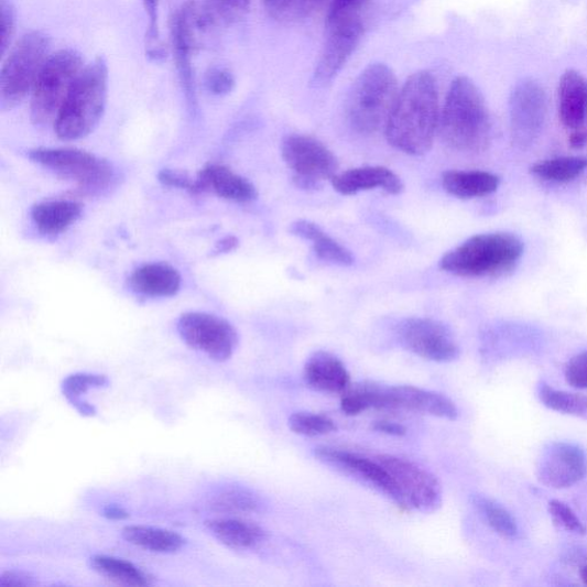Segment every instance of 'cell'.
<instances>
[{"instance_id":"obj_1","label":"cell","mask_w":587,"mask_h":587,"mask_svg":"<svg viewBox=\"0 0 587 587\" xmlns=\"http://www.w3.org/2000/svg\"><path fill=\"white\" fill-rule=\"evenodd\" d=\"M439 124L438 95L431 73L413 74L404 84L384 128L388 143L409 155H424Z\"/></svg>"},{"instance_id":"obj_2","label":"cell","mask_w":587,"mask_h":587,"mask_svg":"<svg viewBox=\"0 0 587 587\" xmlns=\"http://www.w3.org/2000/svg\"><path fill=\"white\" fill-rule=\"evenodd\" d=\"M439 130L443 142L459 152L486 151L492 139V122L486 99L470 78L457 77L446 96Z\"/></svg>"},{"instance_id":"obj_3","label":"cell","mask_w":587,"mask_h":587,"mask_svg":"<svg viewBox=\"0 0 587 587\" xmlns=\"http://www.w3.org/2000/svg\"><path fill=\"white\" fill-rule=\"evenodd\" d=\"M524 243L517 235L492 232L474 236L445 254L443 271L463 278L499 276L520 262Z\"/></svg>"},{"instance_id":"obj_4","label":"cell","mask_w":587,"mask_h":587,"mask_svg":"<svg viewBox=\"0 0 587 587\" xmlns=\"http://www.w3.org/2000/svg\"><path fill=\"white\" fill-rule=\"evenodd\" d=\"M108 68L102 57L84 67L55 119V133L63 141H77L99 124L107 102Z\"/></svg>"},{"instance_id":"obj_5","label":"cell","mask_w":587,"mask_h":587,"mask_svg":"<svg viewBox=\"0 0 587 587\" xmlns=\"http://www.w3.org/2000/svg\"><path fill=\"white\" fill-rule=\"evenodd\" d=\"M398 78L384 64H372L360 73L350 90L347 115L351 128L370 135L385 128L399 97Z\"/></svg>"},{"instance_id":"obj_6","label":"cell","mask_w":587,"mask_h":587,"mask_svg":"<svg viewBox=\"0 0 587 587\" xmlns=\"http://www.w3.org/2000/svg\"><path fill=\"white\" fill-rule=\"evenodd\" d=\"M50 47V36L43 32L28 33L13 46L0 73V109L15 108L33 91Z\"/></svg>"},{"instance_id":"obj_7","label":"cell","mask_w":587,"mask_h":587,"mask_svg":"<svg viewBox=\"0 0 587 587\" xmlns=\"http://www.w3.org/2000/svg\"><path fill=\"white\" fill-rule=\"evenodd\" d=\"M215 20L204 0H187L172 21V40L180 79L186 98L195 104L192 55L203 50L216 33Z\"/></svg>"},{"instance_id":"obj_8","label":"cell","mask_w":587,"mask_h":587,"mask_svg":"<svg viewBox=\"0 0 587 587\" xmlns=\"http://www.w3.org/2000/svg\"><path fill=\"white\" fill-rule=\"evenodd\" d=\"M83 70V58L73 48L50 55L35 83L31 104V117L35 126L54 123Z\"/></svg>"},{"instance_id":"obj_9","label":"cell","mask_w":587,"mask_h":587,"mask_svg":"<svg viewBox=\"0 0 587 587\" xmlns=\"http://www.w3.org/2000/svg\"><path fill=\"white\" fill-rule=\"evenodd\" d=\"M30 159L59 177L76 182L84 194H98L113 184V166L96 155L76 149H34Z\"/></svg>"},{"instance_id":"obj_10","label":"cell","mask_w":587,"mask_h":587,"mask_svg":"<svg viewBox=\"0 0 587 587\" xmlns=\"http://www.w3.org/2000/svg\"><path fill=\"white\" fill-rule=\"evenodd\" d=\"M285 163L294 174L295 185L304 191H317L326 181L338 175L339 161L316 138L289 135L282 149Z\"/></svg>"},{"instance_id":"obj_11","label":"cell","mask_w":587,"mask_h":587,"mask_svg":"<svg viewBox=\"0 0 587 587\" xmlns=\"http://www.w3.org/2000/svg\"><path fill=\"white\" fill-rule=\"evenodd\" d=\"M548 113L544 88L534 78L517 83L510 97V129L515 148L526 150L542 135Z\"/></svg>"},{"instance_id":"obj_12","label":"cell","mask_w":587,"mask_h":587,"mask_svg":"<svg viewBox=\"0 0 587 587\" xmlns=\"http://www.w3.org/2000/svg\"><path fill=\"white\" fill-rule=\"evenodd\" d=\"M377 460L394 480L400 494V507L423 513H433L442 506L438 480L425 468L404 458L381 455Z\"/></svg>"},{"instance_id":"obj_13","label":"cell","mask_w":587,"mask_h":587,"mask_svg":"<svg viewBox=\"0 0 587 587\" xmlns=\"http://www.w3.org/2000/svg\"><path fill=\"white\" fill-rule=\"evenodd\" d=\"M177 329L189 348L219 362L230 359L239 345L237 329L228 320L214 315L186 313L181 316Z\"/></svg>"},{"instance_id":"obj_14","label":"cell","mask_w":587,"mask_h":587,"mask_svg":"<svg viewBox=\"0 0 587 587\" xmlns=\"http://www.w3.org/2000/svg\"><path fill=\"white\" fill-rule=\"evenodd\" d=\"M396 334L403 348L432 361L449 362L460 355V349L449 327L431 318L403 320Z\"/></svg>"},{"instance_id":"obj_15","label":"cell","mask_w":587,"mask_h":587,"mask_svg":"<svg viewBox=\"0 0 587 587\" xmlns=\"http://www.w3.org/2000/svg\"><path fill=\"white\" fill-rule=\"evenodd\" d=\"M329 36L326 41L320 58L313 76V86H327L351 57L362 35V23L354 18L327 26Z\"/></svg>"},{"instance_id":"obj_16","label":"cell","mask_w":587,"mask_h":587,"mask_svg":"<svg viewBox=\"0 0 587 587\" xmlns=\"http://www.w3.org/2000/svg\"><path fill=\"white\" fill-rule=\"evenodd\" d=\"M587 472L584 450L576 444L555 442L542 455L537 468L539 480L553 489H566L581 481Z\"/></svg>"},{"instance_id":"obj_17","label":"cell","mask_w":587,"mask_h":587,"mask_svg":"<svg viewBox=\"0 0 587 587\" xmlns=\"http://www.w3.org/2000/svg\"><path fill=\"white\" fill-rule=\"evenodd\" d=\"M315 455L324 464L373 487L400 506V494L395 482L377 459L371 460L328 446H318L315 449Z\"/></svg>"},{"instance_id":"obj_18","label":"cell","mask_w":587,"mask_h":587,"mask_svg":"<svg viewBox=\"0 0 587 587\" xmlns=\"http://www.w3.org/2000/svg\"><path fill=\"white\" fill-rule=\"evenodd\" d=\"M385 402L390 410L421 412L446 421H456L459 415L457 405L449 398L413 385L387 387Z\"/></svg>"},{"instance_id":"obj_19","label":"cell","mask_w":587,"mask_h":587,"mask_svg":"<svg viewBox=\"0 0 587 587\" xmlns=\"http://www.w3.org/2000/svg\"><path fill=\"white\" fill-rule=\"evenodd\" d=\"M195 181L197 194L213 192L219 198L233 203H250L259 195L253 184L221 164H208Z\"/></svg>"},{"instance_id":"obj_20","label":"cell","mask_w":587,"mask_h":587,"mask_svg":"<svg viewBox=\"0 0 587 587\" xmlns=\"http://www.w3.org/2000/svg\"><path fill=\"white\" fill-rule=\"evenodd\" d=\"M303 379L307 387L324 394L343 395L351 384L344 362L327 351H317L306 360Z\"/></svg>"},{"instance_id":"obj_21","label":"cell","mask_w":587,"mask_h":587,"mask_svg":"<svg viewBox=\"0 0 587 587\" xmlns=\"http://www.w3.org/2000/svg\"><path fill=\"white\" fill-rule=\"evenodd\" d=\"M330 182L333 188L343 195H355L376 188L393 195L404 191L401 178L384 166L355 167V170L338 174Z\"/></svg>"},{"instance_id":"obj_22","label":"cell","mask_w":587,"mask_h":587,"mask_svg":"<svg viewBox=\"0 0 587 587\" xmlns=\"http://www.w3.org/2000/svg\"><path fill=\"white\" fill-rule=\"evenodd\" d=\"M558 118L572 130L583 128L587 119V79L576 70H567L558 81Z\"/></svg>"},{"instance_id":"obj_23","label":"cell","mask_w":587,"mask_h":587,"mask_svg":"<svg viewBox=\"0 0 587 587\" xmlns=\"http://www.w3.org/2000/svg\"><path fill=\"white\" fill-rule=\"evenodd\" d=\"M205 526L220 544L237 551L257 548L268 539L262 526L241 519H213L206 521Z\"/></svg>"},{"instance_id":"obj_24","label":"cell","mask_w":587,"mask_h":587,"mask_svg":"<svg viewBox=\"0 0 587 587\" xmlns=\"http://www.w3.org/2000/svg\"><path fill=\"white\" fill-rule=\"evenodd\" d=\"M129 282L137 294L149 297H172L181 290L182 276L170 264L151 263L138 268Z\"/></svg>"},{"instance_id":"obj_25","label":"cell","mask_w":587,"mask_h":587,"mask_svg":"<svg viewBox=\"0 0 587 587\" xmlns=\"http://www.w3.org/2000/svg\"><path fill=\"white\" fill-rule=\"evenodd\" d=\"M290 233L312 241L315 254L324 262L340 267H350L355 262L352 254L346 247L327 236L317 224L311 220L294 221L290 227Z\"/></svg>"},{"instance_id":"obj_26","label":"cell","mask_w":587,"mask_h":587,"mask_svg":"<svg viewBox=\"0 0 587 587\" xmlns=\"http://www.w3.org/2000/svg\"><path fill=\"white\" fill-rule=\"evenodd\" d=\"M81 206L72 200H53L37 204L32 218L39 231L45 236H59L80 217Z\"/></svg>"},{"instance_id":"obj_27","label":"cell","mask_w":587,"mask_h":587,"mask_svg":"<svg viewBox=\"0 0 587 587\" xmlns=\"http://www.w3.org/2000/svg\"><path fill=\"white\" fill-rule=\"evenodd\" d=\"M444 189L459 199L487 197L500 186V178L491 173L471 171L446 172L442 176Z\"/></svg>"},{"instance_id":"obj_28","label":"cell","mask_w":587,"mask_h":587,"mask_svg":"<svg viewBox=\"0 0 587 587\" xmlns=\"http://www.w3.org/2000/svg\"><path fill=\"white\" fill-rule=\"evenodd\" d=\"M122 537L135 547L162 554L176 553L186 545V540L176 531L148 525L126 526Z\"/></svg>"},{"instance_id":"obj_29","label":"cell","mask_w":587,"mask_h":587,"mask_svg":"<svg viewBox=\"0 0 587 587\" xmlns=\"http://www.w3.org/2000/svg\"><path fill=\"white\" fill-rule=\"evenodd\" d=\"M90 567L111 581L126 586L148 587L154 584V577L124 558L109 555H95Z\"/></svg>"},{"instance_id":"obj_30","label":"cell","mask_w":587,"mask_h":587,"mask_svg":"<svg viewBox=\"0 0 587 587\" xmlns=\"http://www.w3.org/2000/svg\"><path fill=\"white\" fill-rule=\"evenodd\" d=\"M209 507L217 513L251 514L264 510L261 497L250 489L231 486L218 491L209 501Z\"/></svg>"},{"instance_id":"obj_31","label":"cell","mask_w":587,"mask_h":587,"mask_svg":"<svg viewBox=\"0 0 587 587\" xmlns=\"http://www.w3.org/2000/svg\"><path fill=\"white\" fill-rule=\"evenodd\" d=\"M387 387L374 382L350 384L341 399V409L347 415H357L369 409H385Z\"/></svg>"},{"instance_id":"obj_32","label":"cell","mask_w":587,"mask_h":587,"mask_svg":"<svg viewBox=\"0 0 587 587\" xmlns=\"http://www.w3.org/2000/svg\"><path fill=\"white\" fill-rule=\"evenodd\" d=\"M587 170V157L563 156L541 161L530 167L531 174L554 183H568Z\"/></svg>"},{"instance_id":"obj_33","label":"cell","mask_w":587,"mask_h":587,"mask_svg":"<svg viewBox=\"0 0 587 587\" xmlns=\"http://www.w3.org/2000/svg\"><path fill=\"white\" fill-rule=\"evenodd\" d=\"M471 501L475 509L478 510L496 534L507 540H515L518 537L519 528L517 521L504 507L481 494H475Z\"/></svg>"},{"instance_id":"obj_34","label":"cell","mask_w":587,"mask_h":587,"mask_svg":"<svg viewBox=\"0 0 587 587\" xmlns=\"http://www.w3.org/2000/svg\"><path fill=\"white\" fill-rule=\"evenodd\" d=\"M109 384L106 376L76 373L67 377L62 385L64 396L83 415H95L96 410L88 402L81 401L80 396L88 393L90 389L104 388Z\"/></svg>"},{"instance_id":"obj_35","label":"cell","mask_w":587,"mask_h":587,"mask_svg":"<svg viewBox=\"0 0 587 587\" xmlns=\"http://www.w3.org/2000/svg\"><path fill=\"white\" fill-rule=\"evenodd\" d=\"M539 398L550 410L587 421V396L585 395L557 390L543 382L539 388Z\"/></svg>"},{"instance_id":"obj_36","label":"cell","mask_w":587,"mask_h":587,"mask_svg":"<svg viewBox=\"0 0 587 587\" xmlns=\"http://www.w3.org/2000/svg\"><path fill=\"white\" fill-rule=\"evenodd\" d=\"M290 428L298 435L317 437L337 432L338 427L326 415L297 412L289 418Z\"/></svg>"},{"instance_id":"obj_37","label":"cell","mask_w":587,"mask_h":587,"mask_svg":"<svg viewBox=\"0 0 587 587\" xmlns=\"http://www.w3.org/2000/svg\"><path fill=\"white\" fill-rule=\"evenodd\" d=\"M218 24L241 20L248 12L250 0H204Z\"/></svg>"},{"instance_id":"obj_38","label":"cell","mask_w":587,"mask_h":587,"mask_svg":"<svg viewBox=\"0 0 587 587\" xmlns=\"http://www.w3.org/2000/svg\"><path fill=\"white\" fill-rule=\"evenodd\" d=\"M146 13L150 19L146 34V53L154 62L164 59L166 51L162 43L159 30V3L160 0H143Z\"/></svg>"},{"instance_id":"obj_39","label":"cell","mask_w":587,"mask_h":587,"mask_svg":"<svg viewBox=\"0 0 587 587\" xmlns=\"http://www.w3.org/2000/svg\"><path fill=\"white\" fill-rule=\"evenodd\" d=\"M548 511L556 525L564 528L569 533L586 535V526L564 501H550Z\"/></svg>"},{"instance_id":"obj_40","label":"cell","mask_w":587,"mask_h":587,"mask_svg":"<svg viewBox=\"0 0 587 587\" xmlns=\"http://www.w3.org/2000/svg\"><path fill=\"white\" fill-rule=\"evenodd\" d=\"M17 12L11 0H0V54H6L12 43L15 33Z\"/></svg>"},{"instance_id":"obj_41","label":"cell","mask_w":587,"mask_h":587,"mask_svg":"<svg viewBox=\"0 0 587 587\" xmlns=\"http://www.w3.org/2000/svg\"><path fill=\"white\" fill-rule=\"evenodd\" d=\"M205 86L211 95L226 96L235 89L236 78L229 69L215 67L206 73Z\"/></svg>"},{"instance_id":"obj_42","label":"cell","mask_w":587,"mask_h":587,"mask_svg":"<svg viewBox=\"0 0 587 587\" xmlns=\"http://www.w3.org/2000/svg\"><path fill=\"white\" fill-rule=\"evenodd\" d=\"M367 2L368 0H333L327 17V26L358 18L359 10L365 7Z\"/></svg>"},{"instance_id":"obj_43","label":"cell","mask_w":587,"mask_h":587,"mask_svg":"<svg viewBox=\"0 0 587 587\" xmlns=\"http://www.w3.org/2000/svg\"><path fill=\"white\" fill-rule=\"evenodd\" d=\"M567 382L577 389H587V350L574 356L565 371Z\"/></svg>"},{"instance_id":"obj_44","label":"cell","mask_w":587,"mask_h":587,"mask_svg":"<svg viewBox=\"0 0 587 587\" xmlns=\"http://www.w3.org/2000/svg\"><path fill=\"white\" fill-rule=\"evenodd\" d=\"M159 181L165 186L176 187L185 189L192 194H197V181H193L185 173L163 170L159 173Z\"/></svg>"},{"instance_id":"obj_45","label":"cell","mask_w":587,"mask_h":587,"mask_svg":"<svg viewBox=\"0 0 587 587\" xmlns=\"http://www.w3.org/2000/svg\"><path fill=\"white\" fill-rule=\"evenodd\" d=\"M36 584V577L25 572L11 570L0 575V587H28Z\"/></svg>"},{"instance_id":"obj_46","label":"cell","mask_w":587,"mask_h":587,"mask_svg":"<svg viewBox=\"0 0 587 587\" xmlns=\"http://www.w3.org/2000/svg\"><path fill=\"white\" fill-rule=\"evenodd\" d=\"M373 430L382 434L399 437L404 436L407 433L406 428L403 425L391 422H377L373 425Z\"/></svg>"},{"instance_id":"obj_47","label":"cell","mask_w":587,"mask_h":587,"mask_svg":"<svg viewBox=\"0 0 587 587\" xmlns=\"http://www.w3.org/2000/svg\"><path fill=\"white\" fill-rule=\"evenodd\" d=\"M292 2L293 0H264L267 10L274 17L283 14Z\"/></svg>"},{"instance_id":"obj_48","label":"cell","mask_w":587,"mask_h":587,"mask_svg":"<svg viewBox=\"0 0 587 587\" xmlns=\"http://www.w3.org/2000/svg\"><path fill=\"white\" fill-rule=\"evenodd\" d=\"M102 515L109 520H126L130 517L129 512L119 506H107L102 510Z\"/></svg>"},{"instance_id":"obj_49","label":"cell","mask_w":587,"mask_h":587,"mask_svg":"<svg viewBox=\"0 0 587 587\" xmlns=\"http://www.w3.org/2000/svg\"><path fill=\"white\" fill-rule=\"evenodd\" d=\"M569 145L572 149L580 150L587 145V128H580L569 138Z\"/></svg>"},{"instance_id":"obj_50","label":"cell","mask_w":587,"mask_h":587,"mask_svg":"<svg viewBox=\"0 0 587 587\" xmlns=\"http://www.w3.org/2000/svg\"><path fill=\"white\" fill-rule=\"evenodd\" d=\"M239 244V241L236 237H227L221 239L217 244L215 249L216 254H226L230 253V251L235 250Z\"/></svg>"},{"instance_id":"obj_51","label":"cell","mask_w":587,"mask_h":587,"mask_svg":"<svg viewBox=\"0 0 587 587\" xmlns=\"http://www.w3.org/2000/svg\"><path fill=\"white\" fill-rule=\"evenodd\" d=\"M327 0H301V9L304 13H311L322 8Z\"/></svg>"},{"instance_id":"obj_52","label":"cell","mask_w":587,"mask_h":587,"mask_svg":"<svg viewBox=\"0 0 587 587\" xmlns=\"http://www.w3.org/2000/svg\"><path fill=\"white\" fill-rule=\"evenodd\" d=\"M580 577L585 585H587V566L580 569Z\"/></svg>"}]
</instances>
